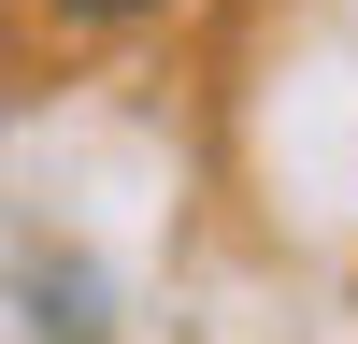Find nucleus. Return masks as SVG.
Returning a JSON list of instances; mask_svg holds the SVG:
<instances>
[{
  "instance_id": "obj_1",
  "label": "nucleus",
  "mask_w": 358,
  "mask_h": 344,
  "mask_svg": "<svg viewBox=\"0 0 358 344\" xmlns=\"http://www.w3.org/2000/svg\"><path fill=\"white\" fill-rule=\"evenodd\" d=\"M57 29H143V15H172V0H43Z\"/></svg>"
}]
</instances>
